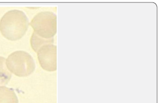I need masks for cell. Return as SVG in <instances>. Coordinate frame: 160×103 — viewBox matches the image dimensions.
<instances>
[{"mask_svg":"<svg viewBox=\"0 0 160 103\" xmlns=\"http://www.w3.org/2000/svg\"><path fill=\"white\" fill-rule=\"evenodd\" d=\"M29 27V20L25 13L18 10L6 13L0 21V31L2 36L11 41L22 37Z\"/></svg>","mask_w":160,"mask_h":103,"instance_id":"cell-1","label":"cell"},{"mask_svg":"<svg viewBox=\"0 0 160 103\" xmlns=\"http://www.w3.org/2000/svg\"><path fill=\"white\" fill-rule=\"evenodd\" d=\"M6 65L11 73L20 77L29 76L36 68L33 58L24 51H17L11 54L6 60Z\"/></svg>","mask_w":160,"mask_h":103,"instance_id":"cell-2","label":"cell"},{"mask_svg":"<svg viewBox=\"0 0 160 103\" xmlns=\"http://www.w3.org/2000/svg\"><path fill=\"white\" fill-rule=\"evenodd\" d=\"M31 26L36 34L46 39L53 38L57 32L56 15L53 12H42L32 18Z\"/></svg>","mask_w":160,"mask_h":103,"instance_id":"cell-3","label":"cell"},{"mask_svg":"<svg viewBox=\"0 0 160 103\" xmlns=\"http://www.w3.org/2000/svg\"><path fill=\"white\" fill-rule=\"evenodd\" d=\"M38 58L42 68L49 72L56 71V46L53 44L42 46L37 52Z\"/></svg>","mask_w":160,"mask_h":103,"instance_id":"cell-4","label":"cell"},{"mask_svg":"<svg viewBox=\"0 0 160 103\" xmlns=\"http://www.w3.org/2000/svg\"><path fill=\"white\" fill-rule=\"evenodd\" d=\"M0 103H18V98L12 89L0 86Z\"/></svg>","mask_w":160,"mask_h":103,"instance_id":"cell-5","label":"cell"},{"mask_svg":"<svg viewBox=\"0 0 160 103\" xmlns=\"http://www.w3.org/2000/svg\"><path fill=\"white\" fill-rule=\"evenodd\" d=\"M12 77V74L6 65V60L0 56V86H4L8 83Z\"/></svg>","mask_w":160,"mask_h":103,"instance_id":"cell-6","label":"cell"},{"mask_svg":"<svg viewBox=\"0 0 160 103\" xmlns=\"http://www.w3.org/2000/svg\"><path fill=\"white\" fill-rule=\"evenodd\" d=\"M54 43V39L52 38L50 39H46L40 37L37 34L33 32L31 38V44L32 50L37 52L38 50L43 46L48 44H53Z\"/></svg>","mask_w":160,"mask_h":103,"instance_id":"cell-7","label":"cell"}]
</instances>
